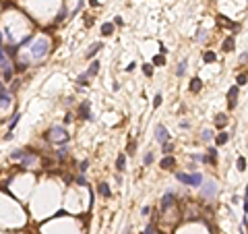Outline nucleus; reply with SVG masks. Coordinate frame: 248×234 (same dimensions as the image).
Returning a JSON list of instances; mask_svg holds the SVG:
<instances>
[{"mask_svg": "<svg viewBox=\"0 0 248 234\" xmlns=\"http://www.w3.org/2000/svg\"><path fill=\"white\" fill-rule=\"evenodd\" d=\"M46 141H56V143H66L68 141V133L64 126H54V129H50L46 135H43Z\"/></svg>", "mask_w": 248, "mask_h": 234, "instance_id": "f257e3e1", "label": "nucleus"}, {"mask_svg": "<svg viewBox=\"0 0 248 234\" xmlns=\"http://www.w3.org/2000/svg\"><path fill=\"white\" fill-rule=\"evenodd\" d=\"M48 48H50V44L46 40H37L33 44V48H31V54H33V58H41V56H46Z\"/></svg>", "mask_w": 248, "mask_h": 234, "instance_id": "f03ea898", "label": "nucleus"}, {"mask_svg": "<svg viewBox=\"0 0 248 234\" xmlns=\"http://www.w3.org/2000/svg\"><path fill=\"white\" fill-rule=\"evenodd\" d=\"M155 137H157V143H167L170 141V133H167V129H165L163 124H157L155 126Z\"/></svg>", "mask_w": 248, "mask_h": 234, "instance_id": "7ed1b4c3", "label": "nucleus"}, {"mask_svg": "<svg viewBox=\"0 0 248 234\" xmlns=\"http://www.w3.org/2000/svg\"><path fill=\"white\" fill-rule=\"evenodd\" d=\"M79 116L83 118V120H91V114H89V102H83L81 106H79Z\"/></svg>", "mask_w": 248, "mask_h": 234, "instance_id": "20e7f679", "label": "nucleus"}, {"mask_svg": "<svg viewBox=\"0 0 248 234\" xmlns=\"http://www.w3.org/2000/svg\"><path fill=\"white\" fill-rule=\"evenodd\" d=\"M159 166H161L163 170H172L174 166H176V160H174L172 155H167V158H163L161 162H159Z\"/></svg>", "mask_w": 248, "mask_h": 234, "instance_id": "39448f33", "label": "nucleus"}, {"mask_svg": "<svg viewBox=\"0 0 248 234\" xmlns=\"http://www.w3.org/2000/svg\"><path fill=\"white\" fill-rule=\"evenodd\" d=\"M238 89H240V87L234 85L232 89L227 91V97H229V108H236V96H238Z\"/></svg>", "mask_w": 248, "mask_h": 234, "instance_id": "423d86ee", "label": "nucleus"}, {"mask_svg": "<svg viewBox=\"0 0 248 234\" xmlns=\"http://www.w3.org/2000/svg\"><path fill=\"white\" fill-rule=\"evenodd\" d=\"M8 104H10V93L8 91H0V110L8 108Z\"/></svg>", "mask_w": 248, "mask_h": 234, "instance_id": "0eeeda50", "label": "nucleus"}, {"mask_svg": "<svg viewBox=\"0 0 248 234\" xmlns=\"http://www.w3.org/2000/svg\"><path fill=\"white\" fill-rule=\"evenodd\" d=\"M97 193L101 195V197H105V199H108V197L112 195V191H110V186L105 185V182H99V185H97Z\"/></svg>", "mask_w": 248, "mask_h": 234, "instance_id": "6e6552de", "label": "nucleus"}, {"mask_svg": "<svg viewBox=\"0 0 248 234\" xmlns=\"http://www.w3.org/2000/svg\"><path fill=\"white\" fill-rule=\"evenodd\" d=\"M33 162H35V153H27L21 160V168H29V166H33Z\"/></svg>", "mask_w": 248, "mask_h": 234, "instance_id": "1a4fd4ad", "label": "nucleus"}, {"mask_svg": "<svg viewBox=\"0 0 248 234\" xmlns=\"http://www.w3.org/2000/svg\"><path fill=\"white\" fill-rule=\"evenodd\" d=\"M200 87H203V81H200L199 77H194L192 81H190V91H192V93H199Z\"/></svg>", "mask_w": 248, "mask_h": 234, "instance_id": "9d476101", "label": "nucleus"}, {"mask_svg": "<svg viewBox=\"0 0 248 234\" xmlns=\"http://www.w3.org/2000/svg\"><path fill=\"white\" fill-rule=\"evenodd\" d=\"M200 182H203V176H200L199 172H192V174H190V180H188V185H190V186H199Z\"/></svg>", "mask_w": 248, "mask_h": 234, "instance_id": "9b49d317", "label": "nucleus"}, {"mask_svg": "<svg viewBox=\"0 0 248 234\" xmlns=\"http://www.w3.org/2000/svg\"><path fill=\"white\" fill-rule=\"evenodd\" d=\"M172 203H174V193H165L163 199H161V207H163V209H167Z\"/></svg>", "mask_w": 248, "mask_h": 234, "instance_id": "f8f14e48", "label": "nucleus"}, {"mask_svg": "<svg viewBox=\"0 0 248 234\" xmlns=\"http://www.w3.org/2000/svg\"><path fill=\"white\" fill-rule=\"evenodd\" d=\"M99 50H101V41H95V44H93V46L89 48V52H87V58L91 60V58H93V56H95Z\"/></svg>", "mask_w": 248, "mask_h": 234, "instance_id": "ddd939ff", "label": "nucleus"}, {"mask_svg": "<svg viewBox=\"0 0 248 234\" xmlns=\"http://www.w3.org/2000/svg\"><path fill=\"white\" fill-rule=\"evenodd\" d=\"M234 50V35H227L223 41V52H232Z\"/></svg>", "mask_w": 248, "mask_h": 234, "instance_id": "4468645a", "label": "nucleus"}, {"mask_svg": "<svg viewBox=\"0 0 248 234\" xmlns=\"http://www.w3.org/2000/svg\"><path fill=\"white\" fill-rule=\"evenodd\" d=\"M112 33H114V23H103L101 25V35L108 37V35H112Z\"/></svg>", "mask_w": 248, "mask_h": 234, "instance_id": "2eb2a0df", "label": "nucleus"}, {"mask_svg": "<svg viewBox=\"0 0 248 234\" xmlns=\"http://www.w3.org/2000/svg\"><path fill=\"white\" fill-rule=\"evenodd\" d=\"M97 73H99V62H91V66H89V70H87V73H85V75L87 77H95Z\"/></svg>", "mask_w": 248, "mask_h": 234, "instance_id": "dca6fc26", "label": "nucleus"}, {"mask_svg": "<svg viewBox=\"0 0 248 234\" xmlns=\"http://www.w3.org/2000/svg\"><path fill=\"white\" fill-rule=\"evenodd\" d=\"M215 141H217V145H225L227 141H229V135H227L225 131H221L219 135H217V139H215Z\"/></svg>", "mask_w": 248, "mask_h": 234, "instance_id": "f3484780", "label": "nucleus"}, {"mask_svg": "<svg viewBox=\"0 0 248 234\" xmlns=\"http://www.w3.org/2000/svg\"><path fill=\"white\" fill-rule=\"evenodd\" d=\"M203 195H205V197H213V195H215V185H213V182H209V185L203 189Z\"/></svg>", "mask_w": 248, "mask_h": 234, "instance_id": "a211bd4d", "label": "nucleus"}, {"mask_svg": "<svg viewBox=\"0 0 248 234\" xmlns=\"http://www.w3.org/2000/svg\"><path fill=\"white\" fill-rule=\"evenodd\" d=\"M124 164H126V158H124V153H120L118 160H116V170H118V172H122V170H124Z\"/></svg>", "mask_w": 248, "mask_h": 234, "instance_id": "6ab92c4d", "label": "nucleus"}, {"mask_svg": "<svg viewBox=\"0 0 248 234\" xmlns=\"http://www.w3.org/2000/svg\"><path fill=\"white\" fill-rule=\"evenodd\" d=\"M215 124H217V129H223V126L227 124V116L225 114H219V116L215 118Z\"/></svg>", "mask_w": 248, "mask_h": 234, "instance_id": "aec40b11", "label": "nucleus"}, {"mask_svg": "<svg viewBox=\"0 0 248 234\" xmlns=\"http://www.w3.org/2000/svg\"><path fill=\"white\" fill-rule=\"evenodd\" d=\"M27 153H29V151H23V149H14V151L10 153V158H13V160H23L25 155H27Z\"/></svg>", "mask_w": 248, "mask_h": 234, "instance_id": "412c9836", "label": "nucleus"}, {"mask_svg": "<svg viewBox=\"0 0 248 234\" xmlns=\"http://www.w3.org/2000/svg\"><path fill=\"white\" fill-rule=\"evenodd\" d=\"M27 66H29L27 62H14V66H13V69L17 70V73H25V70H27Z\"/></svg>", "mask_w": 248, "mask_h": 234, "instance_id": "4be33fe9", "label": "nucleus"}, {"mask_svg": "<svg viewBox=\"0 0 248 234\" xmlns=\"http://www.w3.org/2000/svg\"><path fill=\"white\" fill-rule=\"evenodd\" d=\"M176 178H178L180 182H184V185H188V180H190V174H184V172H178V174H176Z\"/></svg>", "mask_w": 248, "mask_h": 234, "instance_id": "5701e85b", "label": "nucleus"}, {"mask_svg": "<svg viewBox=\"0 0 248 234\" xmlns=\"http://www.w3.org/2000/svg\"><path fill=\"white\" fill-rule=\"evenodd\" d=\"M203 60H205V62H215V60H217V56H215L213 52H205V54H203Z\"/></svg>", "mask_w": 248, "mask_h": 234, "instance_id": "b1692460", "label": "nucleus"}, {"mask_svg": "<svg viewBox=\"0 0 248 234\" xmlns=\"http://www.w3.org/2000/svg\"><path fill=\"white\" fill-rule=\"evenodd\" d=\"M184 73H186V60H182V62L178 64V69H176V75H178V77H182Z\"/></svg>", "mask_w": 248, "mask_h": 234, "instance_id": "393cba45", "label": "nucleus"}, {"mask_svg": "<svg viewBox=\"0 0 248 234\" xmlns=\"http://www.w3.org/2000/svg\"><path fill=\"white\" fill-rule=\"evenodd\" d=\"M19 118H21V114H19V112H17V114H14V116H13V120H10V124H8V133H10V131H13V129H14V126H17V122H19Z\"/></svg>", "mask_w": 248, "mask_h": 234, "instance_id": "a878e982", "label": "nucleus"}, {"mask_svg": "<svg viewBox=\"0 0 248 234\" xmlns=\"http://www.w3.org/2000/svg\"><path fill=\"white\" fill-rule=\"evenodd\" d=\"M219 23H221V25H225V27H229V29H236V27H238L236 23H229L225 17H219Z\"/></svg>", "mask_w": 248, "mask_h": 234, "instance_id": "bb28decb", "label": "nucleus"}, {"mask_svg": "<svg viewBox=\"0 0 248 234\" xmlns=\"http://www.w3.org/2000/svg\"><path fill=\"white\" fill-rule=\"evenodd\" d=\"M29 44H33V35H27V37H23L19 46H29Z\"/></svg>", "mask_w": 248, "mask_h": 234, "instance_id": "cd10ccee", "label": "nucleus"}, {"mask_svg": "<svg viewBox=\"0 0 248 234\" xmlns=\"http://www.w3.org/2000/svg\"><path fill=\"white\" fill-rule=\"evenodd\" d=\"M236 166H238V170H246V160H244V158H238Z\"/></svg>", "mask_w": 248, "mask_h": 234, "instance_id": "c85d7f7f", "label": "nucleus"}, {"mask_svg": "<svg viewBox=\"0 0 248 234\" xmlns=\"http://www.w3.org/2000/svg\"><path fill=\"white\" fill-rule=\"evenodd\" d=\"M143 73L147 77H151L153 75V66H151V64H143Z\"/></svg>", "mask_w": 248, "mask_h": 234, "instance_id": "c756f323", "label": "nucleus"}, {"mask_svg": "<svg viewBox=\"0 0 248 234\" xmlns=\"http://www.w3.org/2000/svg\"><path fill=\"white\" fill-rule=\"evenodd\" d=\"M153 64H165V56L163 54L155 56V58H153Z\"/></svg>", "mask_w": 248, "mask_h": 234, "instance_id": "7c9ffc66", "label": "nucleus"}, {"mask_svg": "<svg viewBox=\"0 0 248 234\" xmlns=\"http://www.w3.org/2000/svg\"><path fill=\"white\" fill-rule=\"evenodd\" d=\"M87 79H89L87 75H79L76 77V83H79V85H87Z\"/></svg>", "mask_w": 248, "mask_h": 234, "instance_id": "2f4dec72", "label": "nucleus"}, {"mask_svg": "<svg viewBox=\"0 0 248 234\" xmlns=\"http://www.w3.org/2000/svg\"><path fill=\"white\" fill-rule=\"evenodd\" d=\"M174 151V145L167 141V143H163V153H172Z\"/></svg>", "mask_w": 248, "mask_h": 234, "instance_id": "473e14b6", "label": "nucleus"}, {"mask_svg": "<svg viewBox=\"0 0 248 234\" xmlns=\"http://www.w3.org/2000/svg\"><path fill=\"white\" fill-rule=\"evenodd\" d=\"M66 151H68L66 147H60V149L56 151V155H58V160H62V158H64V155H66Z\"/></svg>", "mask_w": 248, "mask_h": 234, "instance_id": "72a5a7b5", "label": "nucleus"}, {"mask_svg": "<svg viewBox=\"0 0 248 234\" xmlns=\"http://www.w3.org/2000/svg\"><path fill=\"white\" fill-rule=\"evenodd\" d=\"M87 168H89V162H87V160H83V162H81V168H79V170L85 174V172H87Z\"/></svg>", "mask_w": 248, "mask_h": 234, "instance_id": "f704fd0d", "label": "nucleus"}, {"mask_svg": "<svg viewBox=\"0 0 248 234\" xmlns=\"http://www.w3.org/2000/svg\"><path fill=\"white\" fill-rule=\"evenodd\" d=\"M64 17H66V6L62 4V8H60V15H58V19H56V21H62Z\"/></svg>", "mask_w": 248, "mask_h": 234, "instance_id": "c9c22d12", "label": "nucleus"}, {"mask_svg": "<svg viewBox=\"0 0 248 234\" xmlns=\"http://www.w3.org/2000/svg\"><path fill=\"white\" fill-rule=\"evenodd\" d=\"M246 81H248V77L246 75H240V77H238V87H240V85H246Z\"/></svg>", "mask_w": 248, "mask_h": 234, "instance_id": "e433bc0d", "label": "nucleus"}, {"mask_svg": "<svg viewBox=\"0 0 248 234\" xmlns=\"http://www.w3.org/2000/svg\"><path fill=\"white\" fill-rule=\"evenodd\" d=\"M153 106H155V108H159V106H161V96H159V93L153 97Z\"/></svg>", "mask_w": 248, "mask_h": 234, "instance_id": "4c0bfd02", "label": "nucleus"}, {"mask_svg": "<svg viewBox=\"0 0 248 234\" xmlns=\"http://www.w3.org/2000/svg\"><path fill=\"white\" fill-rule=\"evenodd\" d=\"M145 164H153V153H145Z\"/></svg>", "mask_w": 248, "mask_h": 234, "instance_id": "58836bf2", "label": "nucleus"}, {"mask_svg": "<svg viewBox=\"0 0 248 234\" xmlns=\"http://www.w3.org/2000/svg\"><path fill=\"white\" fill-rule=\"evenodd\" d=\"M211 137H213V133H211V131H203V139H205V141H209Z\"/></svg>", "mask_w": 248, "mask_h": 234, "instance_id": "ea45409f", "label": "nucleus"}, {"mask_svg": "<svg viewBox=\"0 0 248 234\" xmlns=\"http://www.w3.org/2000/svg\"><path fill=\"white\" fill-rule=\"evenodd\" d=\"M85 25H87V27L93 25V17H85Z\"/></svg>", "mask_w": 248, "mask_h": 234, "instance_id": "a19ab883", "label": "nucleus"}, {"mask_svg": "<svg viewBox=\"0 0 248 234\" xmlns=\"http://www.w3.org/2000/svg\"><path fill=\"white\" fill-rule=\"evenodd\" d=\"M122 23H124L122 17H116V19H114V25H122Z\"/></svg>", "mask_w": 248, "mask_h": 234, "instance_id": "79ce46f5", "label": "nucleus"}, {"mask_svg": "<svg viewBox=\"0 0 248 234\" xmlns=\"http://www.w3.org/2000/svg\"><path fill=\"white\" fill-rule=\"evenodd\" d=\"M72 122V116H70V114H66V118H64V124H70Z\"/></svg>", "mask_w": 248, "mask_h": 234, "instance_id": "37998d69", "label": "nucleus"}, {"mask_svg": "<svg viewBox=\"0 0 248 234\" xmlns=\"http://www.w3.org/2000/svg\"><path fill=\"white\" fill-rule=\"evenodd\" d=\"M134 66H137V64H134V62H130V64H128V66H126V70H128V73H130V70H134Z\"/></svg>", "mask_w": 248, "mask_h": 234, "instance_id": "c03bdc74", "label": "nucleus"}, {"mask_svg": "<svg viewBox=\"0 0 248 234\" xmlns=\"http://www.w3.org/2000/svg\"><path fill=\"white\" fill-rule=\"evenodd\" d=\"M76 182H79V185H87V182H85V176H79V178H76Z\"/></svg>", "mask_w": 248, "mask_h": 234, "instance_id": "a18cd8bd", "label": "nucleus"}, {"mask_svg": "<svg viewBox=\"0 0 248 234\" xmlns=\"http://www.w3.org/2000/svg\"><path fill=\"white\" fill-rule=\"evenodd\" d=\"M89 2H91V6H97V4H99L97 0H89Z\"/></svg>", "mask_w": 248, "mask_h": 234, "instance_id": "49530a36", "label": "nucleus"}, {"mask_svg": "<svg viewBox=\"0 0 248 234\" xmlns=\"http://www.w3.org/2000/svg\"><path fill=\"white\" fill-rule=\"evenodd\" d=\"M0 48H2V33H0Z\"/></svg>", "mask_w": 248, "mask_h": 234, "instance_id": "de8ad7c7", "label": "nucleus"}, {"mask_svg": "<svg viewBox=\"0 0 248 234\" xmlns=\"http://www.w3.org/2000/svg\"><path fill=\"white\" fill-rule=\"evenodd\" d=\"M246 199H248V189H246Z\"/></svg>", "mask_w": 248, "mask_h": 234, "instance_id": "09e8293b", "label": "nucleus"}]
</instances>
